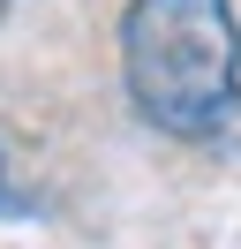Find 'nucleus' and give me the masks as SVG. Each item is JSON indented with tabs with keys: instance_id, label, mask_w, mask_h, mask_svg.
<instances>
[{
	"instance_id": "f257e3e1",
	"label": "nucleus",
	"mask_w": 241,
	"mask_h": 249,
	"mask_svg": "<svg viewBox=\"0 0 241 249\" xmlns=\"http://www.w3.org/2000/svg\"><path fill=\"white\" fill-rule=\"evenodd\" d=\"M128 106L166 136H211L241 98L234 0H128L120 8Z\"/></svg>"
},
{
	"instance_id": "f03ea898",
	"label": "nucleus",
	"mask_w": 241,
	"mask_h": 249,
	"mask_svg": "<svg viewBox=\"0 0 241 249\" xmlns=\"http://www.w3.org/2000/svg\"><path fill=\"white\" fill-rule=\"evenodd\" d=\"M0 189H8V151H0Z\"/></svg>"
}]
</instances>
